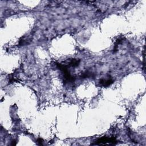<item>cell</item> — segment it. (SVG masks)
Instances as JSON below:
<instances>
[{"instance_id": "cell-1", "label": "cell", "mask_w": 146, "mask_h": 146, "mask_svg": "<svg viewBox=\"0 0 146 146\" xmlns=\"http://www.w3.org/2000/svg\"><path fill=\"white\" fill-rule=\"evenodd\" d=\"M116 142V140L114 138L104 137L98 139L94 144H114Z\"/></svg>"}, {"instance_id": "cell-2", "label": "cell", "mask_w": 146, "mask_h": 146, "mask_svg": "<svg viewBox=\"0 0 146 146\" xmlns=\"http://www.w3.org/2000/svg\"><path fill=\"white\" fill-rule=\"evenodd\" d=\"M113 83V80L111 78L102 79L100 80V84L103 87H108Z\"/></svg>"}]
</instances>
